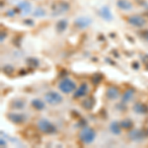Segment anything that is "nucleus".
Returning <instances> with one entry per match:
<instances>
[{"mask_svg": "<svg viewBox=\"0 0 148 148\" xmlns=\"http://www.w3.org/2000/svg\"><path fill=\"white\" fill-rule=\"evenodd\" d=\"M38 128L45 134H54L57 131L56 126L47 119H40L38 121Z\"/></svg>", "mask_w": 148, "mask_h": 148, "instance_id": "nucleus-1", "label": "nucleus"}, {"mask_svg": "<svg viewBox=\"0 0 148 148\" xmlns=\"http://www.w3.org/2000/svg\"><path fill=\"white\" fill-rule=\"evenodd\" d=\"M96 138V132L95 130L91 127H86L82 128V130L79 133V139L81 142H83L84 144H91Z\"/></svg>", "mask_w": 148, "mask_h": 148, "instance_id": "nucleus-2", "label": "nucleus"}, {"mask_svg": "<svg viewBox=\"0 0 148 148\" xmlns=\"http://www.w3.org/2000/svg\"><path fill=\"white\" fill-rule=\"evenodd\" d=\"M58 89L64 94H70L76 89V83L72 79L66 77L62 79L58 84Z\"/></svg>", "mask_w": 148, "mask_h": 148, "instance_id": "nucleus-3", "label": "nucleus"}, {"mask_svg": "<svg viewBox=\"0 0 148 148\" xmlns=\"http://www.w3.org/2000/svg\"><path fill=\"white\" fill-rule=\"evenodd\" d=\"M45 100H46L47 103H49V105L56 106V105H58L62 102L63 98L59 93H57L56 91H49L45 95Z\"/></svg>", "mask_w": 148, "mask_h": 148, "instance_id": "nucleus-4", "label": "nucleus"}, {"mask_svg": "<svg viewBox=\"0 0 148 148\" xmlns=\"http://www.w3.org/2000/svg\"><path fill=\"white\" fill-rule=\"evenodd\" d=\"M127 23L130 25L133 26V27L136 28H142L143 26H145L146 24V19L143 18L140 15H132L127 19Z\"/></svg>", "mask_w": 148, "mask_h": 148, "instance_id": "nucleus-5", "label": "nucleus"}, {"mask_svg": "<svg viewBox=\"0 0 148 148\" xmlns=\"http://www.w3.org/2000/svg\"><path fill=\"white\" fill-rule=\"evenodd\" d=\"M145 136H146V133L141 130H132L128 132V138L132 141H142L144 140Z\"/></svg>", "mask_w": 148, "mask_h": 148, "instance_id": "nucleus-6", "label": "nucleus"}, {"mask_svg": "<svg viewBox=\"0 0 148 148\" xmlns=\"http://www.w3.org/2000/svg\"><path fill=\"white\" fill-rule=\"evenodd\" d=\"M7 119L13 123L14 125H22L26 121L27 118H26L25 114H15V113H10V114H7Z\"/></svg>", "mask_w": 148, "mask_h": 148, "instance_id": "nucleus-7", "label": "nucleus"}, {"mask_svg": "<svg viewBox=\"0 0 148 148\" xmlns=\"http://www.w3.org/2000/svg\"><path fill=\"white\" fill-rule=\"evenodd\" d=\"M92 23V20L87 17H79L74 21V26H76L78 29H85L89 27V25Z\"/></svg>", "mask_w": 148, "mask_h": 148, "instance_id": "nucleus-8", "label": "nucleus"}, {"mask_svg": "<svg viewBox=\"0 0 148 148\" xmlns=\"http://www.w3.org/2000/svg\"><path fill=\"white\" fill-rule=\"evenodd\" d=\"M106 97L108 98L110 101H114L120 97V90L114 86H111L107 89Z\"/></svg>", "mask_w": 148, "mask_h": 148, "instance_id": "nucleus-9", "label": "nucleus"}, {"mask_svg": "<svg viewBox=\"0 0 148 148\" xmlns=\"http://www.w3.org/2000/svg\"><path fill=\"white\" fill-rule=\"evenodd\" d=\"M88 92H89V86H88L87 83H82V84L80 85V87L76 90L75 93H74L73 97L76 98V99L82 98V97L86 96V95L88 94Z\"/></svg>", "mask_w": 148, "mask_h": 148, "instance_id": "nucleus-10", "label": "nucleus"}, {"mask_svg": "<svg viewBox=\"0 0 148 148\" xmlns=\"http://www.w3.org/2000/svg\"><path fill=\"white\" fill-rule=\"evenodd\" d=\"M116 7L120 10L130 11L132 9V3H131L130 0H118L116 1Z\"/></svg>", "mask_w": 148, "mask_h": 148, "instance_id": "nucleus-11", "label": "nucleus"}, {"mask_svg": "<svg viewBox=\"0 0 148 148\" xmlns=\"http://www.w3.org/2000/svg\"><path fill=\"white\" fill-rule=\"evenodd\" d=\"M100 16L104 19L105 21H108V22H111L112 20H113V14H112L111 10H110L109 7L107 6H104L103 8L100 10L99 12Z\"/></svg>", "mask_w": 148, "mask_h": 148, "instance_id": "nucleus-12", "label": "nucleus"}, {"mask_svg": "<svg viewBox=\"0 0 148 148\" xmlns=\"http://www.w3.org/2000/svg\"><path fill=\"white\" fill-rule=\"evenodd\" d=\"M133 111L134 113L138 114H145L148 113V107L146 105L142 104V103H136V104L133 106Z\"/></svg>", "mask_w": 148, "mask_h": 148, "instance_id": "nucleus-13", "label": "nucleus"}, {"mask_svg": "<svg viewBox=\"0 0 148 148\" xmlns=\"http://www.w3.org/2000/svg\"><path fill=\"white\" fill-rule=\"evenodd\" d=\"M134 90L133 89H127L126 91L123 94V97H121V103L123 104H126L130 101L132 100L133 96H134Z\"/></svg>", "mask_w": 148, "mask_h": 148, "instance_id": "nucleus-14", "label": "nucleus"}, {"mask_svg": "<svg viewBox=\"0 0 148 148\" xmlns=\"http://www.w3.org/2000/svg\"><path fill=\"white\" fill-rule=\"evenodd\" d=\"M121 125L120 123L118 121H113V123L110 125V130L111 132L114 135H120L121 133Z\"/></svg>", "mask_w": 148, "mask_h": 148, "instance_id": "nucleus-15", "label": "nucleus"}, {"mask_svg": "<svg viewBox=\"0 0 148 148\" xmlns=\"http://www.w3.org/2000/svg\"><path fill=\"white\" fill-rule=\"evenodd\" d=\"M11 107L12 109H15V110H23L25 108L26 106V103L25 101H23L22 99H15L11 102Z\"/></svg>", "mask_w": 148, "mask_h": 148, "instance_id": "nucleus-16", "label": "nucleus"}, {"mask_svg": "<svg viewBox=\"0 0 148 148\" xmlns=\"http://www.w3.org/2000/svg\"><path fill=\"white\" fill-rule=\"evenodd\" d=\"M32 106L34 107L36 110L38 111H42L46 108V104L44 101H42L40 99H34L32 100Z\"/></svg>", "mask_w": 148, "mask_h": 148, "instance_id": "nucleus-17", "label": "nucleus"}, {"mask_svg": "<svg viewBox=\"0 0 148 148\" xmlns=\"http://www.w3.org/2000/svg\"><path fill=\"white\" fill-rule=\"evenodd\" d=\"M82 106H83V108L86 110H92L95 106V100L93 99V98L85 99L84 101L82 102Z\"/></svg>", "mask_w": 148, "mask_h": 148, "instance_id": "nucleus-18", "label": "nucleus"}, {"mask_svg": "<svg viewBox=\"0 0 148 148\" xmlns=\"http://www.w3.org/2000/svg\"><path fill=\"white\" fill-rule=\"evenodd\" d=\"M67 26H68L67 20H65V19H62V20H59L58 22H57L56 29H57V31H58L59 33H62V32H64V31L66 30Z\"/></svg>", "mask_w": 148, "mask_h": 148, "instance_id": "nucleus-19", "label": "nucleus"}, {"mask_svg": "<svg viewBox=\"0 0 148 148\" xmlns=\"http://www.w3.org/2000/svg\"><path fill=\"white\" fill-rule=\"evenodd\" d=\"M19 8H20L25 14H27V13H30L31 12L32 6H31V4L29 3V2L23 1V2H21V3H19Z\"/></svg>", "mask_w": 148, "mask_h": 148, "instance_id": "nucleus-20", "label": "nucleus"}, {"mask_svg": "<svg viewBox=\"0 0 148 148\" xmlns=\"http://www.w3.org/2000/svg\"><path fill=\"white\" fill-rule=\"evenodd\" d=\"M27 64L30 67H32V68H36V67H38L39 66V60H38L37 58H34V57H30V58H28L27 59Z\"/></svg>", "mask_w": 148, "mask_h": 148, "instance_id": "nucleus-21", "label": "nucleus"}, {"mask_svg": "<svg viewBox=\"0 0 148 148\" xmlns=\"http://www.w3.org/2000/svg\"><path fill=\"white\" fill-rule=\"evenodd\" d=\"M121 125L123 128H125V130H130V128L132 126V121L128 120V119H126V120H123L121 121Z\"/></svg>", "mask_w": 148, "mask_h": 148, "instance_id": "nucleus-22", "label": "nucleus"}, {"mask_svg": "<svg viewBox=\"0 0 148 148\" xmlns=\"http://www.w3.org/2000/svg\"><path fill=\"white\" fill-rule=\"evenodd\" d=\"M14 71V67L12 65H9V64H7V65L3 66V72L5 74H11L12 72Z\"/></svg>", "mask_w": 148, "mask_h": 148, "instance_id": "nucleus-23", "label": "nucleus"}, {"mask_svg": "<svg viewBox=\"0 0 148 148\" xmlns=\"http://www.w3.org/2000/svg\"><path fill=\"white\" fill-rule=\"evenodd\" d=\"M46 15V13H45V10L42 8H38L36 9L35 13H34V16L35 17H42V16Z\"/></svg>", "mask_w": 148, "mask_h": 148, "instance_id": "nucleus-24", "label": "nucleus"}, {"mask_svg": "<svg viewBox=\"0 0 148 148\" xmlns=\"http://www.w3.org/2000/svg\"><path fill=\"white\" fill-rule=\"evenodd\" d=\"M142 38L144 39L146 42H148V30H146V31H144V32L142 33Z\"/></svg>", "mask_w": 148, "mask_h": 148, "instance_id": "nucleus-25", "label": "nucleus"}, {"mask_svg": "<svg viewBox=\"0 0 148 148\" xmlns=\"http://www.w3.org/2000/svg\"><path fill=\"white\" fill-rule=\"evenodd\" d=\"M0 141H1V146H2V147L5 146V145H6V142H5V140H3V138H1V140H0Z\"/></svg>", "mask_w": 148, "mask_h": 148, "instance_id": "nucleus-26", "label": "nucleus"}]
</instances>
